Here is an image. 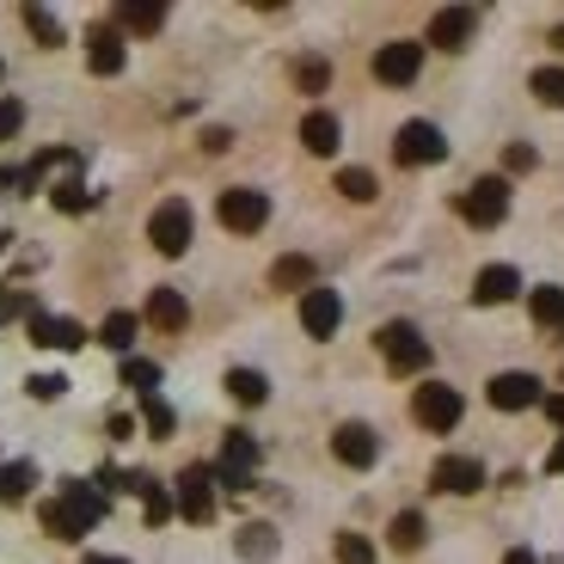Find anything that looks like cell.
Returning <instances> with one entry per match:
<instances>
[{
	"label": "cell",
	"instance_id": "obj_36",
	"mask_svg": "<svg viewBox=\"0 0 564 564\" xmlns=\"http://www.w3.org/2000/svg\"><path fill=\"white\" fill-rule=\"evenodd\" d=\"M338 564H375V546L362 534H338Z\"/></svg>",
	"mask_w": 564,
	"mask_h": 564
},
{
	"label": "cell",
	"instance_id": "obj_34",
	"mask_svg": "<svg viewBox=\"0 0 564 564\" xmlns=\"http://www.w3.org/2000/svg\"><path fill=\"white\" fill-rule=\"evenodd\" d=\"M141 417H148V430H154V436H172V423H178V417H172V405H166L160 393L141 399Z\"/></svg>",
	"mask_w": 564,
	"mask_h": 564
},
{
	"label": "cell",
	"instance_id": "obj_37",
	"mask_svg": "<svg viewBox=\"0 0 564 564\" xmlns=\"http://www.w3.org/2000/svg\"><path fill=\"white\" fill-rule=\"evenodd\" d=\"M56 209L62 215H80V209H93V197H86V184H56Z\"/></svg>",
	"mask_w": 564,
	"mask_h": 564
},
{
	"label": "cell",
	"instance_id": "obj_12",
	"mask_svg": "<svg viewBox=\"0 0 564 564\" xmlns=\"http://www.w3.org/2000/svg\"><path fill=\"white\" fill-rule=\"evenodd\" d=\"M301 325H307V338H332L344 325L338 289H307V295H301Z\"/></svg>",
	"mask_w": 564,
	"mask_h": 564
},
{
	"label": "cell",
	"instance_id": "obj_39",
	"mask_svg": "<svg viewBox=\"0 0 564 564\" xmlns=\"http://www.w3.org/2000/svg\"><path fill=\"white\" fill-rule=\"evenodd\" d=\"M31 399H62V393H68V381H62V375H31Z\"/></svg>",
	"mask_w": 564,
	"mask_h": 564
},
{
	"label": "cell",
	"instance_id": "obj_11",
	"mask_svg": "<svg viewBox=\"0 0 564 564\" xmlns=\"http://www.w3.org/2000/svg\"><path fill=\"white\" fill-rule=\"evenodd\" d=\"M485 399H491L497 411H534V405H546V387H540L534 375H497V381L485 387Z\"/></svg>",
	"mask_w": 564,
	"mask_h": 564
},
{
	"label": "cell",
	"instance_id": "obj_5",
	"mask_svg": "<svg viewBox=\"0 0 564 564\" xmlns=\"http://www.w3.org/2000/svg\"><path fill=\"white\" fill-rule=\"evenodd\" d=\"M221 227L227 234H258V227L270 221V197L264 191H252V184H234V191H221Z\"/></svg>",
	"mask_w": 564,
	"mask_h": 564
},
{
	"label": "cell",
	"instance_id": "obj_46",
	"mask_svg": "<svg viewBox=\"0 0 564 564\" xmlns=\"http://www.w3.org/2000/svg\"><path fill=\"white\" fill-rule=\"evenodd\" d=\"M86 564H123V558H86Z\"/></svg>",
	"mask_w": 564,
	"mask_h": 564
},
{
	"label": "cell",
	"instance_id": "obj_17",
	"mask_svg": "<svg viewBox=\"0 0 564 564\" xmlns=\"http://www.w3.org/2000/svg\"><path fill=\"white\" fill-rule=\"evenodd\" d=\"M123 491L141 497V516H148V528H160V522H172V516H178V509H172V491H166L160 479H148V473H129Z\"/></svg>",
	"mask_w": 564,
	"mask_h": 564
},
{
	"label": "cell",
	"instance_id": "obj_40",
	"mask_svg": "<svg viewBox=\"0 0 564 564\" xmlns=\"http://www.w3.org/2000/svg\"><path fill=\"white\" fill-rule=\"evenodd\" d=\"M111 436H117V442H129V436H135V417H123V411H111Z\"/></svg>",
	"mask_w": 564,
	"mask_h": 564
},
{
	"label": "cell",
	"instance_id": "obj_9",
	"mask_svg": "<svg viewBox=\"0 0 564 564\" xmlns=\"http://www.w3.org/2000/svg\"><path fill=\"white\" fill-rule=\"evenodd\" d=\"M460 215L473 227H497L509 215V178H479L473 191L460 197Z\"/></svg>",
	"mask_w": 564,
	"mask_h": 564
},
{
	"label": "cell",
	"instance_id": "obj_21",
	"mask_svg": "<svg viewBox=\"0 0 564 564\" xmlns=\"http://www.w3.org/2000/svg\"><path fill=\"white\" fill-rule=\"evenodd\" d=\"M338 117L332 111H307L301 117V148H307V154H338Z\"/></svg>",
	"mask_w": 564,
	"mask_h": 564
},
{
	"label": "cell",
	"instance_id": "obj_27",
	"mask_svg": "<svg viewBox=\"0 0 564 564\" xmlns=\"http://www.w3.org/2000/svg\"><path fill=\"white\" fill-rule=\"evenodd\" d=\"M240 558H276V528H264V522L240 528Z\"/></svg>",
	"mask_w": 564,
	"mask_h": 564
},
{
	"label": "cell",
	"instance_id": "obj_25",
	"mask_svg": "<svg viewBox=\"0 0 564 564\" xmlns=\"http://www.w3.org/2000/svg\"><path fill=\"white\" fill-rule=\"evenodd\" d=\"M227 393L240 399V405H264V399H270V381L258 375V368H227Z\"/></svg>",
	"mask_w": 564,
	"mask_h": 564
},
{
	"label": "cell",
	"instance_id": "obj_22",
	"mask_svg": "<svg viewBox=\"0 0 564 564\" xmlns=\"http://www.w3.org/2000/svg\"><path fill=\"white\" fill-rule=\"evenodd\" d=\"M528 313H534L540 332H558V338H564V289H552V282H546V289H534V295H528Z\"/></svg>",
	"mask_w": 564,
	"mask_h": 564
},
{
	"label": "cell",
	"instance_id": "obj_6",
	"mask_svg": "<svg viewBox=\"0 0 564 564\" xmlns=\"http://www.w3.org/2000/svg\"><path fill=\"white\" fill-rule=\"evenodd\" d=\"M148 240H154V252L178 258L184 246H191V203L184 197H166L154 215H148Z\"/></svg>",
	"mask_w": 564,
	"mask_h": 564
},
{
	"label": "cell",
	"instance_id": "obj_48",
	"mask_svg": "<svg viewBox=\"0 0 564 564\" xmlns=\"http://www.w3.org/2000/svg\"><path fill=\"white\" fill-rule=\"evenodd\" d=\"M0 252H7V234H0Z\"/></svg>",
	"mask_w": 564,
	"mask_h": 564
},
{
	"label": "cell",
	"instance_id": "obj_35",
	"mask_svg": "<svg viewBox=\"0 0 564 564\" xmlns=\"http://www.w3.org/2000/svg\"><path fill=\"white\" fill-rule=\"evenodd\" d=\"M25 25H31V37H37L43 50H56V43H62V25L43 13V7H25Z\"/></svg>",
	"mask_w": 564,
	"mask_h": 564
},
{
	"label": "cell",
	"instance_id": "obj_32",
	"mask_svg": "<svg viewBox=\"0 0 564 564\" xmlns=\"http://www.w3.org/2000/svg\"><path fill=\"white\" fill-rule=\"evenodd\" d=\"M325 80H332V68H325L319 56H301L295 62V86H301V93H325Z\"/></svg>",
	"mask_w": 564,
	"mask_h": 564
},
{
	"label": "cell",
	"instance_id": "obj_38",
	"mask_svg": "<svg viewBox=\"0 0 564 564\" xmlns=\"http://www.w3.org/2000/svg\"><path fill=\"white\" fill-rule=\"evenodd\" d=\"M19 123H25V105L0 93V141H13V135H19Z\"/></svg>",
	"mask_w": 564,
	"mask_h": 564
},
{
	"label": "cell",
	"instance_id": "obj_4",
	"mask_svg": "<svg viewBox=\"0 0 564 564\" xmlns=\"http://www.w3.org/2000/svg\"><path fill=\"white\" fill-rule=\"evenodd\" d=\"M411 417L423 423V430H436V436H448L454 423H460V393L442 381H423L417 393H411Z\"/></svg>",
	"mask_w": 564,
	"mask_h": 564
},
{
	"label": "cell",
	"instance_id": "obj_18",
	"mask_svg": "<svg viewBox=\"0 0 564 564\" xmlns=\"http://www.w3.org/2000/svg\"><path fill=\"white\" fill-rule=\"evenodd\" d=\"M31 344L37 350H80L86 332L74 319H50V313H31Z\"/></svg>",
	"mask_w": 564,
	"mask_h": 564
},
{
	"label": "cell",
	"instance_id": "obj_28",
	"mask_svg": "<svg viewBox=\"0 0 564 564\" xmlns=\"http://www.w3.org/2000/svg\"><path fill=\"white\" fill-rule=\"evenodd\" d=\"M99 344L105 350H129V344H135V313H111V319L99 325Z\"/></svg>",
	"mask_w": 564,
	"mask_h": 564
},
{
	"label": "cell",
	"instance_id": "obj_14",
	"mask_svg": "<svg viewBox=\"0 0 564 564\" xmlns=\"http://www.w3.org/2000/svg\"><path fill=\"white\" fill-rule=\"evenodd\" d=\"M430 485H436V491H448V497H473L485 485V466L466 460V454H442L436 473H430Z\"/></svg>",
	"mask_w": 564,
	"mask_h": 564
},
{
	"label": "cell",
	"instance_id": "obj_43",
	"mask_svg": "<svg viewBox=\"0 0 564 564\" xmlns=\"http://www.w3.org/2000/svg\"><path fill=\"white\" fill-rule=\"evenodd\" d=\"M19 178H25V172H13V166H0V191H13Z\"/></svg>",
	"mask_w": 564,
	"mask_h": 564
},
{
	"label": "cell",
	"instance_id": "obj_26",
	"mask_svg": "<svg viewBox=\"0 0 564 564\" xmlns=\"http://www.w3.org/2000/svg\"><path fill=\"white\" fill-rule=\"evenodd\" d=\"M31 485H37V466H0V503H19V497L31 491Z\"/></svg>",
	"mask_w": 564,
	"mask_h": 564
},
{
	"label": "cell",
	"instance_id": "obj_44",
	"mask_svg": "<svg viewBox=\"0 0 564 564\" xmlns=\"http://www.w3.org/2000/svg\"><path fill=\"white\" fill-rule=\"evenodd\" d=\"M546 466H552V473H564V436H558V448L546 454Z\"/></svg>",
	"mask_w": 564,
	"mask_h": 564
},
{
	"label": "cell",
	"instance_id": "obj_8",
	"mask_svg": "<svg viewBox=\"0 0 564 564\" xmlns=\"http://www.w3.org/2000/svg\"><path fill=\"white\" fill-rule=\"evenodd\" d=\"M252 466H258V442L246 436V430H227L221 466H215V485H227V491H246V485H252Z\"/></svg>",
	"mask_w": 564,
	"mask_h": 564
},
{
	"label": "cell",
	"instance_id": "obj_7",
	"mask_svg": "<svg viewBox=\"0 0 564 564\" xmlns=\"http://www.w3.org/2000/svg\"><path fill=\"white\" fill-rule=\"evenodd\" d=\"M393 160L399 166H436V160H448V141L436 123H405L393 135Z\"/></svg>",
	"mask_w": 564,
	"mask_h": 564
},
{
	"label": "cell",
	"instance_id": "obj_20",
	"mask_svg": "<svg viewBox=\"0 0 564 564\" xmlns=\"http://www.w3.org/2000/svg\"><path fill=\"white\" fill-rule=\"evenodd\" d=\"M148 325H160V332H184V325H191V301H184L178 289H154V295H148Z\"/></svg>",
	"mask_w": 564,
	"mask_h": 564
},
{
	"label": "cell",
	"instance_id": "obj_42",
	"mask_svg": "<svg viewBox=\"0 0 564 564\" xmlns=\"http://www.w3.org/2000/svg\"><path fill=\"white\" fill-rule=\"evenodd\" d=\"M546 417H552V423H558V430H564V393H546Z\"/></svg>",
	"mask_w": 564,
	"mask_h": 564
},
{
	"label": "cell",
	"instance_id": "obj_47",
	"mask_svg": "<svg viewBox=\"0 0 564 564\" xmlns=\"http://www.w3.org/2000/svg\"><path fill=\"white\" fill-rule=\"evenodd\" d=\"M552 43H558V50H564V31H558V37H552Z\"/></svg>",
	"mask_w": 564,
	"mask_h": 564
},
{
	"label": "cell",
	"instance_id": "obj_13",
	"mask_svg": "<svg viewBox=\"0 0 564 564\" xmlns=\"http://www.w3.org/2000/svg\"><path fill=\"white\" fill-rule=\"evenodd\" d=\"M332 454H338L344 466H356V473H362V466L381 460V442H375V430H368V423H338V430H332Z\"/></svg>",
	"mask_w": 564,
	"mask_h": 564
},
{
	"label": "cell",
	"instance_id": "obj_16",
	"mask_svg": "<svg viewBox=\"0 0 564 564\" xmlns=\"http://www.w3.org/2000/svg\"><path fill=\"white\" fill-rule=\"evenodd\" d=\"M86 68H93V74H123V31H117V25H93V31H86Z\"/></svg>",
	"mask_w": 564,
	"mask_h": 564
},
{
	"label": "cell",
	"instance_id": "obj_3",
	"mask_svg": "<svg viewBox=\"0 0 564 564\" xmlns=\"http://www.w3.org/2000/svg\"><path fill=\"white\" fill-rule=\"evenodd\" d=\"M172 509H178L184 522H215V473L209 466H184L178 485H172Z\"/></svg>",
	"mask_w": 564,
	"mask_h": 564
},
{
	"label": "cell",
	"instance_id": "obj_29",
	"mask_svg": "<svg viewBox=\"0 0 564 564\" xmlns=\"http://www.w3.org/2000/svg\"><path fill=\"white\" fill-rule=\"evenodd\" d=\"M534 99L540 105H552V111H564V68H534Z\"/></svg>",
	"mask_w": 564,
	"mask_h": 564
},
{
	"label": "cell",
	"instance_id": "obj_24",
	"mask_svg": "<svg viewBox=\"0 0 564 564\" xmlns=\"http://www.w3.org/2000/svg\"><path fill=\"white\" fill-rule=\"evenodd\" d=\"M270 289H313V258H301V252L276 258L270 264Z\"/></svg>",
	"mask_w": 564,
	"mask_h": 564
},
{
	"label": "cell",
	"instance_id": "obj_31",
	"mask_svg": "<svg viewBox=\"0 0 564 564\" xmlns=\"http://www.w3.org/2000/svg\"><path fill=\"white\" fill-rule=\"evenodd\" d=\"M417 546H423V516L405 509V516H393V552H417Z\"/></svg>",
	"mask_w": 564,
	"mask_h": 564
},
{
	"label": "cell",
	"instance_id": "obj_10",
	"mask_svg": "<svg viewBox=\"0 0 564 564\" xmlns=\"http://www.w3.org/2000/svg\"><path fill=\"white\" fill-rule=\"evenodd\" d=\"M417 68H423L417 43H381V50H375V80H381V86H411V80H417Z\"/></svg>",
	"mask_w": 564,
	"mask_h": 564
},
{
	"label": "cell",
	"instance_id": "obj_45",
	"mask_svg": "<svg viewBox=\"0 0 564 564\" xmlns=\"http://www.w3.org/2000/svg\"><path fill=\"white\" fill-rule=\"evenodd\" d=\"M503 564H534V552H528V546H516V552H509Z\"/></svg>",
	"mask_w": 564,
	"mask_h": 564
},
{
	"label": "cell",
	"instance_id": "obj_2",
	"mask_svg": "<svg viewBox=\"0 0 564 564\" xmlns=\"http://www.w3.org/2000/svg\"><path fill=\"white\" fill-rule=\"evenodd\" d=\"M375 350L387 356V368H393V375H423V368H430V344H423V332L411 319L381 325V332H375Z\"/></svg>",
	"mask_w": 564,
	"mask_h": 564
},
{
	"label": "cell",
	"instance_id": "obj_23",
	"mask_svg": "<svg viewBox=\"0 0 564 564\" xmlns=\"http://www.w3.org/2000/svg\"><path fill=\"white\" fill-rule=\"evenodd\" d=\"M166 25V7H154V0H129V7H117V31H160Z\"/></svg>",
	"mask_w": 564,
	"mask_h": 564
},
{
	"label": "cell",
	"instance_id": "obj_15",
	"mask_svg": "<svg viewBox=\"0 0 564 564\" xmlns=\"http://www.w3.org/2000/svg\"><path fill=\"white\" fill-rule=\"evenodd\" d=\"M473 31H479V13H473V7H442V13L430 19V43H436V50H466Z\"/></svg>",
	"mask_w": 564,
	"mask_h": 564
},
{
	"label": "cell",
	"instance_id": "obj_33",
	"mask_svg": "<svg viewBox=\"0 0 564 564\" xmlns=\"http://www.w3.org/2000/svg\"><path fill=\"white\" fill-rule=\"evenodd\" d=\"M123 381L135 387L141 399H148V393L160 387V368H154V362H141V356H129V362H123Z\"/></svg>",
	"mask_w": 564,
	"mask_h": 564
},
{
	"label": "cell",
	"instance_id": "obj_1",
	"mask_svg": "<svg viewBox=\"0 0 564 564\" xmlns=\"http://www.w3.org/2000/svg\"><path fill=\"white\" fill-rule=\"evenodd\" d=\"M99 522H105V491H93V485H80V479L62 485L56 503H43V534L50 540H80Z\"/></svg>",
	"mask_w": 564,
	"mask_h": 564
},
{
	"label": "cell",
	"instance_id": "obj_41",
	"mask_svg": "<svg viewBox=\"0 0 564 564\" xmlns=\"http://www.w3.org/2000/svg\"><path fill=\"white\" fill-rule=\"evenodd\" d=\"M534 166V148H509V172H528Z\"/></svg>",
	"mask_w": 564,
	"mask_h": 564
},
{
	"label": "cell",
	"instance_id": "obj_19",
	"mask_svg": "<svg viewBox=\"0 0 564 564\" xmlns=\"http://www.w3.org/2000/svg\"><path fill=\"white\" fill-rule=\"evenodd\" d=\"M516 289H522V276H516L509 264H485L479 282H473V301H479V307H503Z\"/></svg>",
	"mask_w": 564,
	"mask_h": 564
},
{
	"label": "cell",
	"instance_id": "obj_30",
	"mask_svg": "<svg viewBox=\"0 0 564 564\" xmlns=\"http://www.w3.org/2000/svg\"><path fill=\"white\" fill-rule=\"evenodd\" d=\"M338 191L350 203H375V172H368V166H344L338 172Z\"/></svg>",
	"mask_w": 564,
	"mask_h": 564
}]
</instances>
